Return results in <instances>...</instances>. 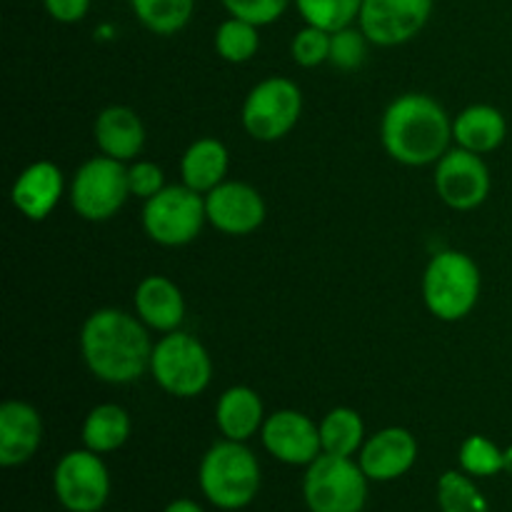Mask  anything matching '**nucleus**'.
<instances>
[{"label": "nucleus", "mask_w": 512, "mask_h": 512, "mask_svg": "<svg viewBox=\"0 0 512 512\" xmlns=\"http://www.w3.org/2000/svg\"><path fill=\"white\" fill-rule=\"evenodd\" d=\"M80 355L90 373L110 385H130L150 370L148 325L125 310L100 308L80 328Z\"/></svg>", "instance_id": "1"}, {"label": "nucleus", "mask_w": 512, "mask_h": 512, "mask_svg": "<svg viewBox=\"0 0 512 512\" xmlns=\"http://www.w3.org/2000/svg\"><path fill=\"white\" fill-rule=\"evenodd\" d=\"M385 153L398 163L420 168L433 165L448 153L453 120L443 105L425 93H405L385 108L380 120Z\"/></svg>", "instance_id": "2"}, {"label": "nucleus", "mask_w": 512, "mask_h": 512, "mask_svg": "<svg viewBox=\"0 0 512 512\" xmlns=\"http://www.w3.org/2000/svg\"><path fill=\"white\" fill-rule=\"evenodd\" d=\"M260 463L238 440H220L200 460L198 483L205 500L220 510H243L260 493Z\"/></svg>", "instance_id": "3"}, {"label": "nucleus", "mask_w": 512, "mask_h": 512, "mask_svg": "<svg viewBox=\"0 0 512 512\" xmlns=\"http://www.w3.org/2000/svg\"><path fill=\"white\" fill-rule=\"evenodd\" d=\"M480 268L460 250H440L423 273L425 308L443 323H455L473 313L480 300Z\"/></svg>", "instance_id": "4"}, {"label": "nucleus", "mask_w": 512, "mask_h": 512, "mask_svg": "<svg viewBox=\"0 0 512 512\" xmlns=\"http://www.w3.org/2000/svg\"><path fill=\"white\" fill-rule=\"evenodd\" d=\"M150 375L175 398H198L213 380V360L195 335L173 330L153 345Z\"/></svg>", "instance_id": "5"}, {"label": "nucleus", "mask_w": 512, "mask_h": 512, "mask_svg": "<svg viewBox=\"0 0 512 512\" xmlns=\"http://www.w3.org/2000/svg\"><path fill=\"white\" fill-rule=\"evenodd\" d=\"M303 498L310 512H363L368 475L353 458L320 453L305 470Z\"/></svg>", "instance_id": "6"}, {"label": "nucleus", "mask_w": 512, "mask_h": 512, "mask_svg": "<svg viewBox=\"0 0 512 512\" xmlns=\"http://www.w3.org/2000/svg\"><path fill=\"white\" fill-rule=\"evenodd\" d=\"M143 230L153 243L163 248H180L193 243L203 230L205 195L195 193L188 185H165L158 195L145 200Z\"/></svg>", "instance_id": "7"}, {"label": "nucleus", "mask_w": 512, "mask_h": 512, "mask_svg": "<svg viewBox=\"0 0 512 512\" xmlns=\"http://www.w3.org/2000/svg\"><path fill=\"white\" fill-rule=\"evenodd\" d=\"M303 113V93L290 78H265L255 85L240 110L245 133L260 143H275L298 125Z\"/></svg>", "instance_id": "8"}, {"label": "nucleus", "mask_w": 512, "mask_h": 512, "mask_svg": "<svg viewBox=\"0 0 512 512\" xmlns=\"http://www.w3.org/2000/svg\"><path fill=\"white\" fill-rule=\"evenodd\" d=\"M130 198L128 168L120 160L98 155L75 170L70 183V205L90 223L110 220Z\"/></svg>", "instance_id": "9"}, {"label": "nucleus", "mask_w": 512, "mask_h": 512, "mask_svg": "<svg viewBox=\"0 0 512 512\" xmlns=\"http://www.w3.org/2000/svg\"><path fill=\"white\" fill-rule=\"evenodd\" d=\"M53 493L68 512H100L108 503L110 473L93 450H70L53 470Z\"/></svg>", "instance_id": "10"}, {"label": "nucleus", "mask_w": 512, "mask_h": 512, "mask_svg": "<svg viewBox=\"0 0 512 512\" xmlns=\"http://www.w3.org/2000/svg\"><path fill=\"white\" fill-rule=\"evenodd\" d=\"M435 0H363L360 8V30L365 38L380 48H395L428 25Z\"/></svg>", "instance_id": "11"}, {"label": "nucleus", "mask_w": 512, "mask_h": 512, "mask_svg": "<svg viewBox=\"0 0 512 512\" xmlns=\"http://www.w3.org/2000/svg\"><path fill=\"white\" fill-rule=\"evenodd\" d=\"M490 170L478 153L455 148L435 163V190L453 210H475L490 195Z\"/></svg>", "instance_id": "12"}, {"label": "nucleus", "mask_w": 512, "mask_h": 512, "mask_svg": "<svg viewBox=\"0 0 512 512\" xmlns=\"http://www.w3.org/2000/svg\"><path fill=\"white\" fill-rule=\"evenodd\" d=\"M260 440H263V448L285 465L308 468L323 453L320 425H315L300 410H275L273 415H268L260 428Z\"/></svg>", "instance_id": "13"}, {"label": "nucleus", "mask_w": 512, "mask_h": 512, "mask_svg": "<svg viewBox=\"0 0 512 512\" xmlns=\"http://www.w3.org/2000/svg\"><path fill=\"white\" fill-rule=\"evenodd\" d=\"M205 215L215 230L225 235H250L265 223V200L253 185L223 180L205 193Z\"/></svg>", "instance_id": "14"}, {"label": "nucleus", "mask_w": 512, "mask_h": 512, "mask_svg": "<svg viewBox=\"0 0 512 512\" xmlns=\"http://www.w3.org/2000/svg\"><path fill=\"white\" fill-rule=\"evenodd\" d=\"M418 460V440L405 428H383L360 448V468L375 483H390L408 473Z\"/></svg>", "instance_id": "15"}, {"label": "nucleus", "mask_w": 512, "mask_h": 512, "mask_svg": "<svg viewBox=\"0 0 512 512\" xmlns=\"http://www.w3.org/2000/svg\"><path fill=\"white\" fill-rule=\"evenodd\" d=\"M43 443V418L23 400L0 405V465L18 468L38 453Z\"/></svg>", "instance_id": "16"}, {"label": "nucleus", "mask_w": 512, "mask_h": 512, "mask_svg": "<svg viewBox=\"0 0 512 512\" xmlns=\"http://www.w3.org/2000/svg\"><path fill=\"white\" fill-rule=\"evenodd\" d=\"M63 185V170L53 160H38V163H30L15 178L13 190H10V200H13L15 210L20 215H25L33 223H40L60 203Z\"/></svg>", "instance_id": "17"}, {"label": "nucleus", "mask_w": 512, "mask_h": 512, "mask_svg": "<svg viewBox=\"0 0 512 512\" xmlns=\"http://www.w3.org/2000/svg\"><path fill=\"white\" fill-rule=\"evenodd\" d=\"M135 315L158 333H173L185 320V298L178 285L165 275H148L140 280L133 295Z\"/></svg>", "instance_id": "18"}, {"label": "nucleus", "mask_w": 512, "mask_h": 512, "mask_svg": "<svg viewBox=\"0 0 512 512\" xmlns=\"http://www.w3.org/2000/svg\"><path fill=\"white\" fill-rule=\"evenodd\" d=\"M93 135L100 153L120 160V163L138 158L145 145L143 120L133 108H125V105H110V108L100 110L93 125Z\"/></svg>", "instance_id": "19"}, {"label": "nucleus", "mask_w": 512, "mask_h": 512, "mask_svg": "<svg viewBox=\"0 0 512 512\" xmlns=\"http://www.w3.org/2000/svg\"><path fill=\"white\" fill-rule=\"evenodd\" d=\"M215 423H218L223 438L245 443L263 428V400L248 385H233L220 395L218 405H215Z\"/></svg>", "instance_id": "20"}, {"label": "nucleus", "mask_w": 512, "mask_h": 512, "mask_svg": "<svg viewBox=\"0 0 512 512\" xmlns=\"http://www.w3.org/2000/svg\"><path fill=\"white\" fill-rule=\"evenodd\" d=\"M505 135H508L505 115L493 105H470L453 120V140L458 148L470 153H493L505 143Z\"/></svg>", "instance_id": "21"}, {"label": "nucleus", "mask_w": 512, "mask_h": 512, "mask_svg": "<svg viewBox=\"0 0 512 512\" xmlns=\"http://www.w3.org/2000/svg\"><path fill=\"white\" fill-rule=\"evenodd\" d=\"M230 168V153L225 143L218 138H200L180 158V175L183 185L193 188L195 193L205 195L218 188L225 180Z\"/></svg>", "instance_id": "22"}, {"label": "nucleus", "mask_w": 512, "mask_h": 512, "mask_svg": "<svg viewBox=\"0 0 512 512\" xmlns=\"http://www.w3.org/2000/svg\"><path fill=\"white\" fill-rule=\"evenodd\" d=\"M130 415L128 410L120 408L115 403H103L95 405L83 420V445L93 453L105 455V453H115V450L123 448L130 438Z\"/></svg>", "instance_id": "23"}, {"label": "nucleus", "mask_w": 512, "mask_h": 512, "mask_svg": "<svg viewBox=\"0 0 512 512\" xmlns=\"http://www.w3.org/2000/svg\"><path fill=\"white\" fill-rule=\"evenodd\" d=\"M320 443L323 453L353 458L365 445V423L358 410L333 408L320 420Z\"/></svg>", "instance_id": "24"}, {"label": "nucleus", "mask_w": 512, "mask_h": 512, "mask_svg": "<svg viewBox=\"0 0 512 512\" xmlns=\"http://www.w3.org/2000/svg\"><path fill=\"white\" fill-rule=\"evenodd\" d=\"M128 3L138 23L155 35L180 33L195 13V0H128Z\"/></svg>", "instance_id": "25"}, {"label": "nucleus", "mask_w": 512, "mask_h": 512, "mask_svg": "<svg viewBox=\"0 0 512 512\" xmlns=\"http://www.w3.org/2000/svg\"><path fill=\"white\" fill-rule=\"evenodd\" d=\"M260 48V33L258 25L248 23V20H240L230 15L228 20L218 25L215 30V53L220 55L228 63H248L255 58Z\"/></svg>", "instance_id": "26"}, {"label": "nucleus", "mask_w": 512, "mask_h": 512, "mask_svg": "<svg viewBox=\"0 0 512 512\" xmlns=\"http://www.w3.org/2000/svg\"><path fill=\"white\" fill-rule=\"evenodd\" d=\"M305 25H315L328 33L350 28L360 18L363 0H295Z\"/></svg>", "instance_id": "27"}, {"label": "nucleus", "mask_w": 512, "mask_h": 512, "mask_svg": "<svg viewBox=\"0 0 512 512\" xmlns=\"http://www.w3.org/2000/svg\"><path fill=\"white\" fill-rule=\"evenodd\" d=\"M440 512H490L488 500L468 473L448 470L438 480Z\"/></svg>", "instance_id": "28"}, {"label": "nucleus", "mask_w": 512, "mask_h": 512, "mask_svg": "<svg viewBox=\"0 0 512 512\" xmlns=\"http://www.w3.org/2000/svg\"><path fill=\"white\" fill-rule=\"evenodd\" d=\"M460 470L468 473L470 478H493V475L503 473L505 465V450H500L493 440L485 435H470L465 443L460 445Z\"/></svg>", "instance_id": "29"}, {"label": "nucleus", "mask_w": 512, "mask_h": 512, "mask_svg": "<svg viewBox=\"0 0 512 512\" xmlns=\"http://www.w3.org/2000/svg\"><path fill=\"white\" fill-rule=\"evenodd\" d=\"M330 40H333V33L315 28V25H305L293 35L290 55L300 68H318L330 60Z\"/></svg>", "instance_id": "30"}, {"label": "nucleus", "mask_w": 512, "mask_h": 512, "mask_svg": "<svg viewBox=\"0 0 512 512\" xmlns=\"http://www.w3.org/2000/svg\"><path fill=\"white\" fill-rule=\"evenodd\" d=\"M368 43L365 33L360 28H343L338 33H333L330 40V65H335L338 70H355L365 63V55H368Z\"/></svg>", "instance_id": "31"}, {"label": "nucleus", "mask_w": 512, "mask_h": 512, "mask_svg": "<svg viewBox=\"0 0 512 512\" xmlns=\"http://www.w3.org/2000/svg\"><path fill=\"white\" fill-rule=\"evenodd\" d=\"M220 3L233 18L248 20V23L263 28V25H273L275 20L283 18L290 0H220Z\"/></svg>", "instance_id": "32"}, {"label": "nucleus", "mask_w": 512, "mask_h": 512, "mask_svg": "<svg viewBox=\"0 0 512 512\" xmlns=\"http://www.w3.org/2000/svg\"><path fill=\"white\" fill-rule=\"evenodd\" d=\"M128 188L133 198L148 200L165 188V173L158 163L140 160L128 168Z\"/></svg>", "instance_id": "33"}, {"label": "nucleus", "mask_w": 512, "mask_h": 512, "mask_svg": "<svg viewBox=\"0 0 512 512\" xmlns=\"http://www.w3.org/2000/svg\"><path fill=\"white\" fill-rule=\"evenodd\" d=\"M90 3H93V0H43L50 18H53L55 23H63V25L80 23V20L88 15Z\"/></svg>", "instance_id": "34"}, {"label": "nucleus", "mask_w": 512, "mask_h": 512, "mask_svg": "<svg viewBox=\"0 0 512 512\" xmlns=\"http://www.w3.org/2000/svg\"><path fill=\"white\" fill-rule=\"evenodd\" d=\"M163 512H205L200 508L195 500H188V498H180V500H173V503L168 505Z\"/></svg>", "instance_id": "35"}, {"label": "nucleus", "mask_w": 512, "mask_h": 512, "mask_svg": "<svg viewBox=\"0 0 512 512\" xmlns=\"http://www.w3.org/2000/svg\"><path fill=\"white\" fill-rule=\"evenodd\" d=\"M503 473L512 475V445L508 450H505V465H503Z\"/></svg>", "instance_id": "36"}]
</instances>
